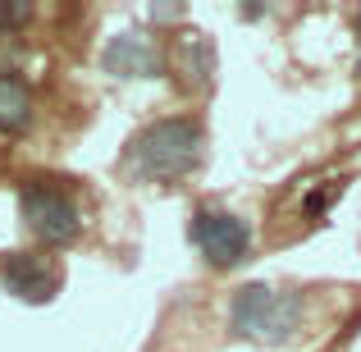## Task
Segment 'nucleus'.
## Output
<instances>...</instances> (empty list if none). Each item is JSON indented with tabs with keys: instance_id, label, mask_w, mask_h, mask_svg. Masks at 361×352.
<instances>
[{
	"instance_id": "nucleus-7",
	"label": "nucleus",
	"mask_w": 361,
	"mask_h": 352,
	"mask_svg": "<svg viewBox=\"0 0 361 352\" xmlns=\"http://www.w3.org/2000/svg\"><path fill=\"white\" fill-rule=\"evenodd\" d=\"M169 64H174L178 83H183L188 92L215 87V42L206 32H197V28H188V32L174 37V46H169Z\"/></svg>"
},
{
	"instance_id": "nucleus-5",
	"label": "nucleus",
	"mask_w": 361,
	"mask_h": 352,
	"mask_svg": "<svg viewBox=\"0 0 361 352\" xmlns=\"http://www.w3.org/2000/svg\"><path fill=\"white\" fill-rule=\"evenodd\" d=\"M101 69L110 78H160L165 73V51H160L151 28H123L101 46Z\"/></svg>"
},
{
	"instance_id": "nucleus-6",
	"label": "nucleus",
	"mask_w": 361,
	"mask_h": 352,
	"mask_svg": "<svg viewBox=\"0 0 361 352\" xmlns=\"http://www.w3.org/2000/svg\"><path fill=\"white\" fill-rule=\"evenodd\" d=\"M0 284H5L18 302L42 307V302H51L55 293H60V265L46 252H9L5 261H0Z\"/></svg>"
},
{
	"instance_id": "nucleus-9",
	"label": "nucleus",
	"mask_w": 361,
	"mask_h": 352,
	"mask_svg": "<svg viewBox=\"0 0 361 352\" xmlns=\"http://www.w3.org/2000/svg\"><path fill=\"white\" fill-rule=\"evenodd\" d=\"M338 197H343V183H329V188H325V193H320V188H316V193H311V197H307V220H316V215H325V211H329V206H334V202H338Z\"/></svg>"
},
{
	"instance_id": "nucleus-2",
	"label": "nucleus",
	"mask_w": 361,
	"mask_h": 352,
	"mask_svg": "<svg viewBox=\"0 0 361 352\" xmlns=\"http://www.w3.org/2000/svg\"><path fill=\"white\" fill-rule=\"evenodd\" d=\"M302 316H307V302L293 289H270V284H243L229 302V329L233 339H247V344L261 348H279L288 344L302 329Z\"/></svg>"
},
{
	"instance_id": "nucleus-8",
	"label": "nucleus",
	"mask_w": 361,
	"mask_h": 352,
	"mask_svg": "<svg viewBox=\"0 0 361 352\" xmlns=\"http://www.w3.org/2000/svg\"><path fill=\"white\" fill-rule=\"evenodd\" d=\"M32 123V92L18 73H0V133H23Z\"/></svg>"
},
{
	"instance_id": "nucleus-1",
	"label": "nucleus",
	"mask_w": 361,
	"mask_h": 352,
	"mask_svg": "<svg viewBox=\"0 0 361 352\" xmlns=\"http://www.w3.org/2000/svg\"><path fill=\"white\" fill-rule=\"evenodd\" d=\"M206 160V128L192 115H165L137 128L123 147V174L142 183H174L197 174Z\"/></svg>"
},
{
	"instance_id": "nucleus-11",
	"label": "nucleus",
	"mask_w": 361,
	"mask_h": 352,
	"mask_svg": "<svg viewBox=\"0 0 361 352\" xmlns=\"http://www.w3.org/2000/svg\"><path fill=\"white\" fill-rule=\"evenodd\" d=\"M238 14H243V18H261L265 9H261V5H238Z\"/></svg>"
},
{
	"instance_id": "nucleus-10",
	"label": "nucleus",
	"mask_w": 361,
	"mask_h": 352,
	"mask_svg": "<svg viewBox=\"0 0 361 352\" xmlns=\"http://www.w3.org/2000/svg\"><path fill=\"white\" fill-rule=\"evenodd\" d=\"M188 14V5H151V18H156V23H169V18H183Z\"/></svg>"
},
{
	"instance_id": "nucleus-3",
	"label": "nucleus",
	"mask_w": 361,
	"mask_h": 352,
	"mask_svg": "<svg viewBox=\"0 0 361 352\" xmlns=\"http://www.w3.org/2000/svg\"><path fill=\"white\" fill-rule=\"evenodd\" d=\"M18 215H23V229L42 247H69L82 238L78 202L55 178H23V188H18Z\"/></svg>"
},
{
	"instance_id": "nucleus-4",
	"label": "nucleus",
	"mask_w": 361,
	"mask_h": 352,
	"mask_svg": "<svg viewBox=\"0 0 361 352\" xmlns=\"http://www.w3.org/2000/svg\"><path fill=\"white\" fill-rule=\"evenodd\" d=\"M188 233L211 270H233L252 256V224L233 211H220V206H197Z\"/></svg>"
},
{
	"instance_id": "nucleus-12",
	"label": "nucleus",
	"mask_w": 361,
	"mask_h": 352,
	"mask_svg": "<svg viewBox=\"0 0 361 352\" xmlns=\"http://www.w3.org/2000/svg\"><path fill=\"white\" fill-rule=\"evenodd\" d=\"M357 32H361V9H357Z\"/></svg>"
}]
</instances>
